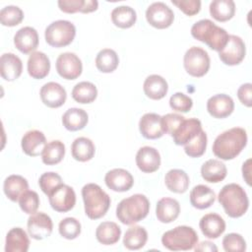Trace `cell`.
Here are the masks:
<instances>
[{
    "label": "cell",
    "instance_id": "f907efd6",
    "mask_svg": "<svg viewBox=\"0 0 252 252\" xmlns=\"http://www.w3.org/2000/svg\"><path fill=\"white\" fill-rule=\"evenodd\" d=\"M59 9L68 14H74L77 12H83L85 0H59L58 1Z\"/></svg>",
    "mask_w": 252,
    "mask_h": 252
},
{
    "label": "cell",
    "instance_id": "8992f818",
    "mask_svg": "<svg viewBox=\"0 0 252 252\" xmlns=\"http://www.w3.org/2000/svg\"><path fill=\"white\" fill-rule=\"evenodd\" d=\"M197 232L191 226L178 225L165 231L161 236L162 245L171 251L191 250L198 243Z\"/></svg>",
    "mask_w": 252,
    "mask_h": 252
},
{
    "label": "cell",
    "instance_id": "f35d334b",
    "mask_svg": "<svg viewBox=\"0 0 252 252\" xmlns=\"http://www.w3.org/2000/svg\"><path fill=\"white\" fill-rule=\"evenodd\" d=\"M119 64L117 53L110 48L101 49L95 57V66L102 73H112Z\"/></svg>",
    "mask_w": 252,
    "mask_h": 252
},
{
    "label": "cell",
    "instance_id": "f5cc1de1",
    "mask_svg": "<svg viewBox=\"0 0 252 252\" xmlns=\"http://www.w3.org/2000/svg\"><path fill=\"white\" fill-rule=\"evenodd\" d=\"M196 251H218V247L215 245V243L211 241H202L201 243H197L195 245Z\"/></svg>",
    "mask_w": 252,
    "mask_h": 252
},
{
    "label": "cell",
    "instance_id": "f546056e",
    "mask_svg": "<svg viewBox=\"0 0 252 252\" xmlns=\"http://www.w3.org/2000/svg\"><path fill=\"white\" fill-rule=\"evenodd\" d=\"M29 189V183L21 175L12 174L4 180L3 190L5 195L12 202H19L20 197Z\"/></svg>",
    "mask_w": 252,
    "mask_h": 252
},
{
    "label": "cell",
    "instance_id": "e575fe53",
    "mask_svg": "<svg viewBox=\"0 0 252 252\" xmlns=\"http://www.w3.org/2000/svg\"><path fill=\"white\" fill-rule=\"evenodd\" d=\"M148 240L147 230L140 225L130 226L123 237V244L129 250H139L143 248Z\"/></svg>",
    "mask_w": 252,
    "mask_h": 252
},
{
    "label": "cell",
    "instance_id": "ba28073f",
    "mask_svg": "<svg viewBox=\"0 0 252 252\" xmlns=\"http://www.w3.org/2000/svg\"><path fill=\"white\" fill-rule=\"evenodd\" d=\"M210 63L208 52L199 46L190 47L184 54V68L192 77L200 78L206 75L210 69Z\"/></svg>",
    "mask_w": 252,
    "mask_h": 252
},
{
    "label": "cell",
    "instance_id": "5b68a950",
    "mask_svg": "<svg viewBox=\"0 0 252 252\" xmlns=\"http://www.w3.org/2000/svg\"><path fill=\"white\" fill-rule=\"evenodd\" d=\"M85 213L91 220H98L105 216L110 207V197L95 183H88L82 188Z\"/></svg>",
    "mask_w": 252,
    "mask_h": 252
},
{
    "label": "cell",
    "instance_id": "b9f144b4",
    "mask_svg": "<svg viewBox=\"0 0 252 252\" xmlns=\"http://www.w3.org/2000/svg\"><path fill=\"white\" fill-rule=\"evenodd\" d=\"M24 19V12L21 8L14 5H9L1 9L0 21L5 27H15Z\"/></svg>",
    "mask_w": 252,
    "mask_h": 252
},
{
    "label": "cell",
    "instance_id": "277c9868",
    "mask_svg": "<svg viewBox=\"0 0 252 252\" xmlns=\"http://www.w3.org/2000/svg\"><path fill=\"white\" fill-rule=\"evenodd\" d=\"M191 34L199 41L206 43L211 49L220 51L226 44L229 34L209 19L196 22L191 28Z\"/></svg>",
    "mask_w": 252,
    "mask_h": 252
},
{
    "label": "cell",
    "instance_id": "6da1fadb",
    "mask_svg": "<svg viewBox=\"0 0 252 252\" xmlns=\"http://www.w3.org/2000/svg\"><path fill=\"white\" fill-rule=\"evenodd\" d=\"M247 144L246 130L241 127L230 128L220 134L213 144L214 155L223 160L236 158Z\"/></svg>",
    "mask_w": 252,
    "mask_h": 252
},
{
    "label": "cell",
    "instance_id": "1f68e13d",
    "mask_svg": "<svg viewBox=\"0 0 252 252\" xmlns=\"http://www.w3.org/2000/svg\"><path fill=\"white\" fill-rule=\"evenodd\" d=\"M89 121L88 113L77 107H72L66 110L62 116L63 126L69 131H78L86 127Z\"/></svg>",
    "mask_w": 252,
    "mask_h": 252
},
{
    "label": "cell",
    "instance_id": "cb8c5ba5",
    "mask_svg": "<svg viewBox=\"0 0 252 252\" xmlns=\"http://www.w3.org/2000/svg\"><path fill=\"white\" fill-rule=\"evenodd\" d=\"M50 71V61L41 51H33L28 59V73L33 79H43Z\"/></svg>",
    "mask_w": 252,
    "mask_h": 252
},
{
    "label": "cell",
    "instance_id": "83f0119b",
    "mask_svg": "<svg viewBox=\"0 0 252 252\" xmlns=\"http://www.w3.org/2000/svg\"><path fill=\"white\" fill-rule=\"evenodd\" d=\"M227 174L225 164L219 159H209L205 161L201 167V175L203 179L210 183H219L222 181Z\"/></svg>",
    "mask_w": 252,
    "mask_h": 252
},
{
    "label": "cell",
    "instance_id": "8d00e7d4",
    "mask_svg": "<svg viewBox=\"0 0 252 252\" xmlns=\"http://www.w3.org/2000/svg\"><path fill=\"white\" fill-rule=\"evenodd\" d=\"M136 11L130 6H118L111 12L112 23L120 29H129L136 23Z\"/></svg>",
    "mask_w": 252,
    "mask_h": 252
},
{
    "label": "cell",
    "instance_id": "ee69618b",
    "mask_svg": "<svg viewBox=\"0 0 252 252\" xmlns=\"http://www.w3.org/2000/svg\"><path fill=\"white\" fill-rule=\"evenodd\" d=\"M63 184L61 176L56 172H44L38 179V185L42 192L49 196L58 186Z\"/></svg>",
    "mask_w": 252,
    "mask_h": 252
},
{
    "label": "cell",
    "instance_id": "816d5d0a",
    "mask_svg": "<svg viewBox=\"0 0 252 252\" xmlns=\"http://www.w3.org/2000/svg\"><path fill=\"white\" fill-rule=\"evenodd\" d=\"M237 96L243 105H245L247 107H251V105H252V85L250 83L241 85L237 90Z\"/></svg>",
    "mask_w": 252,
    "mask_h": 252
},
{
    "label": "cell",
    "instance_id": "836d02e7",
    "mask_svg": "<svg viewBox=\"0 0 252 252\" xmlns=\"http://www.w3.org/2000/svg\"><path fill=\"white\" fill-rule=\"evenodd\" d=\"M72 157L78 161L91 160L95 153V147L93 141L87 137H79L74 140L71 146Z\"/></svg>",
    "mask_w": 252,
    "mask_h": 252
},
{
    "label": "cell",
    "instance_id": "db71d44e",
    "mask_svg": "<svg viewBox=\"0 0 252 252\" xmlns=\"http://www.w3.org/2000/svg\"><path fill=\"white\" fill-rule=\"evenodd\" d=\"M250 163H251V158H248L244 163H243V166H242V175H243V178L245 179L246 183L251 186V175H250V172H251V166H250Z\"/></svg>",
    "mask_w": 252,
    "mask_h": 252
},
{
    "label": "cell",
    "instance_id": "7402d4cb",
    "mask_svg": "<svg viewBox=\"0 0 252 252\" xmlns=\"http://www.w3.org/2000/svg\"><path fill=\"white\" fill-rule=\"evenodd\" d=\"M203 130L201 121L197 118L184 119V121L179 125L176 131L171 136L173 142L178 146H184L186 143L195 138L199 132Z\"/></svg>",
    "mask_w": 252,
    "mask_h": 252
},
{
    "label": "cell",
    "instance_id": "d4e9b609",
    "mask_svg": "<svg viewBox=\"0 0 252 252\" xmlns=\"http://www.w3.org/2000/svg\"><path fill=\"white\" fill-rule=\"evenodd\" d=\"M180 213V205L177 200L173 198H161L156 207V216L162 223H169L174 221Z\"/></svg>",
    "mask_w": 252,
    "mask_h": 252
},
{
    "label": "cell",
    "instance_id": "f1b7e54d",
    "mask_svg": "<svg viewBox=\"0 0 252 252\" xmlns=\"http://www.w3.org/2000/svg\"><path fill=\"white\" fill-rule=\"evenodd\" d=\"M216 201L215 192L206 185L199 184L193 187L190 192L191 205L199 210L210 208Z\"/></svg>",
    "mask_w": 252,
    "mask_h": 252
},
{
    "label": "cell",
    "instance_id": "5bb4252c",
    "mask_svg": "<svg viewBox=\"0 0 252 252\" xmlns=\"http://www.w3.org/2000/svg\"><path fill=\"white\" fill-rule=\"evenodd\" d=\"M41 101L50 108L62 106L67 98L66 90L58 83L48 82L44 84L39 92Z\"/></svg>",
    "mask_w": 252,
    "mask_h": 252
},
{
    "label": "cell",
    "instance_id": "4fadbf2b",
    "mask_svg": "<svg viewBox=\"0 0 252 252\" xmlns=\"http://www.w3.org/2000/svg\"><path fill=\"white\" fill-rule=\"evenodd\" d=\"M27 226L28 232L32 238L41 240L51 234L53 223L48 215L42 212H36L29 218Z\"/></svg>",
    "mask_w": 252,
    "mask_h": 252
},
{
    "label": "cell",
    "instance_id": "ac0fdd59",
    "mask_svg": "<svg viewBox=\"0 0 252 252\" xmlns=\"http://www.w3.org/2000/svg\"><path fill=\"white\" fill-rule=\"evenodd\" d=\"M14 44L24 54L32 53L38 45V33L36 30L32 27L20 29L14 35Z\"/></svg>",
    "mask_w": 252,
    "mask_h": 252
},
{
    "label": "cell",
    "instance_id": "ab89813d",
    "mask_svg": "<svg viewBox=\"0 0 252 252\" xmlns=\"http://www.w3.org/2000/svg\"><path fill=\"white\" fill-rule=\"evenodd\" d=\"M97 96V89L91 82H80L72 90V97L79 103H91Z\"/></svg>",
    "mask_w": 252,
    "mask_h": 252
},
{
    "label": "cell",
    "instance_id": "681fc988",
    "mask_svg": "<svg viewBox=\"0 0 252 252\" xmlns=\"http://www.w3.org/2000/svg\"><path fill=\"white\" fill-rule=\"evenodd\" d=\"M171 2L187 16H194L198 14L201 10L200 0H172Z\"/></svg>",
    "mask_w": 252,
    "mask_h": 252
},
{
    "label": "cell",
    "instance_id": "4316f807",
    "mask_svg": "<svg viewBox=\"0 0 252 252\" xmlns=\"http://www.w3.org/2000/svg\"><path fill=\"white\" fill-rule=\"evenodd\" d=\"M30 247V239L27 232L21 227H13L6 235V252H27Z\"/></svg>",
    "mask_w": 252,
    "mask_h": 252
},
{
    "label": "cell",
    "instance_id": "3957f363",
    "mask_svg": "<svg viewBox=\"0 0 252 252\" xmlns=\"http://www.w3.org/2000/svg\"><path fill=\"white\" fill-rule=\"evenodd\" d=\"M150 211V201L143 194H134L120 201L116 217L123 224L131 225L144 220Z\"/></svg>",
    "mask_w": 252,
    "mask_h": 252
},
{
    "label": "cell",
    "instance_id": "2e32d148",
    "mask_svg": "<svg viewBox=\"0 0 252 252\" xmlns=\"http://www.w3.org/2000/svg\"><path fill=\"white\" fill-rule=\"evenodd\" d=\"M207 110L215 118H225L234 110L233 99L225 94H215L208 99Z\"/></svg>",
    "mask_w": 252,
    "mask_h": 252
},
{
    "label": "cell",
    "instance_id": "44dd1931",
    "mask_svg": "<svg viewBox=\"0 0 252 252\" xmlns=\"http://www.w3.org/2000/svg\"><path fill=\"white\" fill-rule=\"evenodd\" d=\"M202 233L211 239H216L220 236L225 230L224 220L216 213L206 214L202 217L199 222Z\"/></svg>",
    "mask_w": 252,
    "mask_h": 252
},
{
    "label": "cell",
    "instance_id": "d6986e66",
    "mask_svg": "<svg viewBox=\"0 0 252 252\" xmlns=\"http://www.w3.org/2000/svg\"><path fill=\"white\" fill-rule=\"evenodd\" d=\"M139 129L142 136L149 140L158 139L163 136L161 116L157 113H146L139 121Z\"/></svg>",
    "mask_w": 252,
    "mask_h": 252
},
{
    "label": "cell",
    "instance_id": "8fae6325",
    "mask_svg": "<svg viewBox=\"0 0 252 252\" xmlns=\"http://www.w3.org/2000/svg\"><path fill=\"white\" fill-rule=\"evenodd\" d=\"M56 71L63 79L75 80L82 74L83 64L75 53L64 52L56 59Z\"/></svg>",
    "mask_w": 252,
    "mask_h": 252
},
{
    "label": "cell",
    "instance_id": "11a10c76",
    "mask_svg": "<svg viewBox=\"0 0 252 252\" xmlns=\"http://www.w3.org/2000/svg\"><path fill=\"white\" fill-rule=\"evenodd\" d=\"M97 7H98V2L96 0H85V5L82 13L86 14V13L94 12L97 9Z\"/></svg>",
    "mask_w": 252,
    "mask_h": 252
},
{
    "label": "cell",
    "instance_id": "30bf717a",
    "mask_svg": "<svg viewBox=\"0 0 252 252\" xmlns=\"http://www.w3.org/2000/svg\"><path fill=\"white\" fill-rule=\"evenodd\" d=\"M147 22L156 29H166L174 20L173 11L163 2H154L146 10Z\"/></svg>",
    "mask_w": 252,
    "mask_h": 252
},
{
    "label": "cell",
    "instance_id": "60d3db41",
    "mask_svg": "<svg viewBox=\"0 0 252 252\" xmlns=\"http://www.w3.org/2000/svg\"><path fill=\"white\" fill-rule=\"evenodd\" d=\"M207 134L204 130H201L199 134L193 138L191 141L184 145V152L190 158H200L202 157L207 148Z\"/></svg>",
    "mask_w": 252,
    "mask_h": 252
},
{
    "label": "cell",
    "instance_id": "484cf974",
    "mask_svg": "<svg viewBox=\"0 0 252 252\" xmlns=\"http://www.w3.org/2000/svg\"><path fill=\"white\" fill-rule=\"evenodd\" d=\"M145 94L154 100L163 98L168 91V85L165 79L159 75H150L146 78L143 85Z\"/></svg>",
    "mask_w": 252,
    "mask_h": 252
},
{
    "label": "cell",
    "instance_id": "d590c367",
    "mask_svg": "<svg viewBox=\"0 0 252 252\" xmlns=\"http://www.w3.org/2000/svg\"><path fill=\"white\" fill-rule=\"evenodd\" d=\"M210 14L218 22H226L235 14V4L232 0H214L210 3Z\"/></svg>",
    "mask_w": 252,
    "mask_h": 252
},
{
    "label": "cell",
    "instance_id": "7c38bea8",
    "mask_svg": "<svg viewBox=\"0 0 252 252\" xmlns=\"http://www.w3.org/2000/svg\"><path fill=\"white\" fill-rule=\"evenodd\" d=\"M51 208L59 213L71 211L76 204V193L74 189L66 184H61L48 196Z\"/></svg>",
    "mask_w": 252,
    "mask_h": 252
},
{
    "label": "cell",
    "instance_id": "9c48e42d",
    "mask_svg": "<svg viewBox=\"0 0 252 252\" xmlns=\"http://www.w3.org/2000/svg\"><path fill=\"white\" fill-rule=\"evenodd\" d=\"M246 54L245 43L242 38L235 34H229L225 46L219 52L221 62L228 66L238 65Z\"/></svg>",
    "mask_w": 252,
    "mask_h": 252
},
{
    "label": "cell",
    "instance_id": "603a6c76",
    "mask_svg": "<svg viewBox=\"0 0 252 252\" xmlns=\"http://www.w3.org/2000/svg\"><path fill=\"white\" fill-rule=\"evenodd\" d=\"M1 77L8 82L18 79L23 71V63L20 57L14 53H4L0 58Z\"/></svg>",
    "mask_w": 252,
    "mask_h": 252
},
{
    "label": "cell",
    "instance_id": "e0dca14e",
    "mask_svg": "<svg viewBox=\"0 0 252 252\" xmlns=\"http://www.w3.org/2000/svg\"><path fill=\"white\" fill-rule=\"evenodd\" d=\"M136 164L138 168L145 173L155 172L159 168L160 155L158 151L153 147H142L137 152Z\"/></svg>",
    "mask_w": 252,
    "mask_h": 252
},
{
    "label": "cell",
    "instance_id": "7bdbcfd3",
    "mask_svg": "<svg viewBox=\"0 0 252 252\" xmlns=\"http://www.w3.org/2000/svg\"><path fill=\"white\" fill-rule=\"evenodd\" d=\"M58 230L62 237L72 240L80 235L81 223L75 218H65L59 222Z\"/></svg>",
    "mask_w": 252,
    "mask_h": 252
},
{
    "label": "cell",
    "instance_id": "74e56055",
    "mask_svg": "<svg viewBox=\"0 0 252 252\" xmlns=\"http://www.w3.org/2000/svg\"><path fill=\"white\" fill-rule=\"evenodd\" d=\"M65 156V145L59 140H53L46 144L42 154V162L46 165L59 163Z\"/></svg>",
    "mask_w": 252,
    "mask_h": 252
},
{
    "label": "cell",
    "instance_id": "f6af8a7d",
    "mask_svg": "<svg viewBox=\"0 0 252 252\" xmlns=\"http://www.w3.org/2000/svg\"><path fill=\"white\" fill-rule=\"evenodd\" d=\"M21 210L28 214L32 215L36 213L39 206V197L35 191L27 190L19 199Z\"/></svg>",
    "mask_w": 252,
    "mask_h": 252
},
{
    "label": "cell",
    "instance_id": "ffe728a7",
    "mask_svg": "<svg viewBox=\"0 0 252 252\" xmlns=\"http://www.w3.org/2000/svg\"><path fill=\"white\" fill-rule=\"evenodd\" d=\"M46 144V138L39 130L28 131L21 141L23 152L30 157H37L41 155Z\"/></svg>",
    "mask_w": 252,
    "mask_h": 252
},
{
    "label": "cell",
    "instance_id": "4dcf8cb0",
    "mask_svg": "<svg viewBox=\"0 0 252 252\" xmlns=\"http://www.w3.org/2000/svg\"><path fill=\"white\" fill-rule=\"evenodd\" d=\"M164 183L169 191L181 194L187 191L190 180L188 174L184 170L174 168L167 171L164 176Z\"/></svg>",
    "mask_w": 252,
    "mask_h": 252
},
{
    "label": "cell",
    "instance_id": "7dc6e473",
    "mask_svg": "<svg viewBox=\"0 0 252 252\" xmlns=\"http://www.w3.org/2000/svg\"><path fill=\"white\" fill-rule=\"evenodd\" d=\"M170 107L179 112H188L193 106V100L183 93H175L169 98Z\"/></svg>",
    "mask_w": 252,
    "mask_h": 252
},
{
    "label": "cell",
    "instance_id": "c3c4849f",
    "mask_svg": "<svg viewBox=\"0 0 252 252\" xmlns=\"http://www.w3.org/2000/svg\"><path fill=\"white\" fill-rule=\"evenodd\" d=\"M184 119L185 117L177 113H167L161 116V123L164 134L172 136L179 125L184 121Z\"/></svg>",
    "mask_w": 252,
    "mask_h": 252
},
{
    "label": "cell",
    "instance_id": "bcb514c9",
    "mask_svg": "<svg viewBox=\"0 0 252 252\" xmlns=\"http://www.w3.org/2000/svg\"><path fill=\"white\" fill-rule=\"evenodd\" d=\"M222 247L226 252H243L246 250V241L239 233L231 232L223 237Z\"/></svg>",
    "mask_w": 252,
    "mask_h": 252
},
{
    "label": "cell",
    "instance_id": "7a4b0ae2",
    "mask_svg": "<svg viewBox=\"0 0 252 252\" xmlns=\"http://www.w3.org/2000/svg\"><path fill=\"white\" fill-rule=\"evenodd\" d=\"M218 200L225 214L232 219L242 217L249 207V200L245 190L236 183L224 185L219 193Z\"/></svg>",
    "mask_w": 252,
    "mask_h": 252
},
{
    "label": "cell",
    "instance_id": "9a60e30c",
    "mask_svg": "<svg viewBox=\"0 0 252 252\" xmlns=\"http://www.w3.org/2000/svg\"><path fill=\"white\" fill-rule=\"evenodd\" d=\"M106 186L115 192H126L130 190L134 184L132 174L124 168H113L104 176Z\"/></svg>",
    "mask_w": 252,
    "mask_h": 252
},
{
    "label": "cell",
    "instance_id": "52a82bcc",
    "mask_svg": "<svg viewBox=\"0 0 252 252\" xmlns=\"http://www.w3.org/2000/svg\"><path fill=\"white\" fill-rule=\"evenodd\" d=\"M76 28L73 23L66 20L52 22L44 32L45 41L52 47L60 48L69 45L75 38Z\"/></svg>",
    "mask_w": 252,
    "mask_h": 252
},
{
    "label": "cell",
    "instance_id": "d6a6232c",
    "mask_svg": "<svg viewBox=\"0 0 252 252\" xmlns=\"http://www.w3.org/2000/svg\"><path fill=\"white\" fill-rule=\"evenodd\" d=\"M121 236V228L113 221H102L95 230L97 241L103 245H112L118 242Z\"/></svg>",
    "mask_w": 252,
    "mask_h": 252
}]
</instances>
